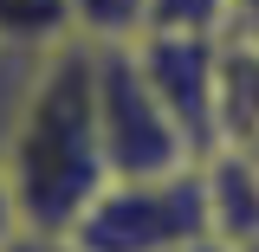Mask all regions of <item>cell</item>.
I'll use <instances>...</instances> for the list:
<instances>
[{
  "instance_id": "5b68a950",
  "label": "cell",
  "mask_w": 259,
  "mask_h": 252,
  "mask_svg": "<svg viewBox=\"0 0 259 252\" xmlns=\"http://www.w3.org/2000/svg\"><path fill=\"white\" fill-rule=\"evenodd\" d=\"M194 168H201V194H207V239L227 246V252L253 246L259 239V175H253V162L221 142Z\"/></svg>"
},
{
  "instance_id": "30bf717a",
  "label": "cell",
  "mask_w": 259,
  "mask_h": 252,
  "mask_svg": "<svg viewBox=\"0 0 259 252\" xmlns=\"http://www.w3.org/2000/svg\"><path fill=\"white\" fill-rule=\"evenodd\" d=\"M233 0H143V32H227Z\"/></svg>"
},
{
  "instance_id": "52a82bcc",
  "label": "cell",
  "mask_w": 259,
  "mask_h": 252,
  "mask_svg": "<svg viewBox=\"0 0 259 252\" xmlns=\"http://www.w3.org/2000/svg\"><path fill=\"white\" fill-rule=\"evenodd\" d=\"M71 13V39H91V45H123L143 32V0H65Z\"/></svg>"
},
{
  "instance_id": "277c9868",
  "label": "cell",
  "mask_w": 259,
  "mask_h": 252,
  "mask_svg": "<svg viewBox=\"0 0 259 252\" xmlns=\"http://www.w3.org/2000/svg\"><path fill=\"white\" fill-rule=\"evenodd\" d=\"M214 45L221 32H136L130 39L149 91L194 142V162L214 149Z\"/></svg>"
},
{
  "instance_id": "7a4b0ae2",
  "label": "cell",
  "mask_w": 259,
  "mask_h": 252,
  "mask_svg": "<svg viewBox=\"0 0 259 252\" xmlns=\"http://www.w3.org/2000/svg\"><path fill=\"white\" fill-rule=\"evenodd\" d=\"M71 252H194L207 246V194L201 168L168 175H117L65 226Z\"/></svg>"
},
{
  "instance_id": "5bb4252c",
  "label": "cell",
  "mask_w": 259,
  "mask_h": 252,
  "mask_svg": "<svg viewBox=\"0 0 259 252\" xmlns=\"http://www.w3.org/2000/svg\"><path fill=\"white\" fill-rule=\"evenodd\" d=\"M13 233V207H7V188H0V239Z\"/></svg>"
},
{
  "instance_id": "4fadbf2b",
  "label": "cell",
  "mask_w": 259,
  "mask_h": 252,
  "mask_svg": "<svg viewBox=\"0 0 259 252\" xmlns=\"http://www.w3.org/2000/svg\"><path fill=\"white\" fill-rule=\"evenodd\" d=\"M240 156L253 162V175H259V129H253V136H246V142H240Z\"/></svg>"
},
{
  "instance_id": "9a60e30c",
  "label": "cell",
  "mask_w": 259,
  "mask_h": 252,
  "mask_svg": "<svg viewBox=\"0 0 259 252\" xmlns=\"http://www.w3.org/2000/svg\"><path fill=\"white\" fill-rule=\"evenodd\" d=\"M240 252H259V239H253V246H240Z\"/></svg>"
},
{
  "instance_id": "9c48e42d",
  "label": "cell",
  "mask_w": 259,
  "mask_h": 252,
  "mask_svg": "<svg viewBox=\"0 0 259 252\" xmlns=\"http://www.w3.org/2000/svg\"><path fill=\"white\" fill-rule=\"evenodd\" d=\"M0 39L59 45V39H71V13H65V0H0Z\"/></svg>"
},
{
  "instance_id": "ba28073f",
  "label": "cell",
  "mask_w": 259,
  "mask_h": 252,
  "mask_svg": "<svg viewBox=\"0 0 259 252\" xmlns=\"http://www.w3.org/2000/svg\"><path fill=\"white\" fill-rule=\"evenodd\" d=\"M39 65H46V45L0 39V156H7V136H13V123H20V110H26V97H32Z\"/></svg>"
},
{
  "instance_id": "8fae6325",
  "label": "cell",
  "mask_w": 259,
  "mask_h": 252,
  "mask_svg": "<svg viewBox=\"0 0 259 252\" xmlns=\"http://www.w3.org/2000/svg\"><path fill=\"white\" fill-rule=\"evenodd\" d=\"M0 252H71V246H65V233H26V226H13L0 239Z\"/></svg>"
},
{
  "instance_id": "3957f363",
  "label": "cell",
  "mask_w": 259,
  "mask_h": 252,
  "mask_svg": "<svg viewBox=\"0 0 259 252\" xmlns=\"http://www.w3.org/2000/svg\"><path fill=\"white\" fill-rule=\"evenodd\" d=\"M91 104H97V142H104L110 181L117 175H168V168L194 162V142L162 110V97L149 91L130 39L123 45H91Z\"/></svg>"
},
{
  "instance_id": "6da1fadb",
  "label": "cell",
  "mask_w": 259,
  "mask_h": 252,
  "mask_svg": "<svg viewBox=\"0 0 259 252\" xmlns=\"http://www.w3.org/2000/svg\"><path fill=\"white\" fill-rule=\"evenodd\" d=\"M104 181L110 175H104L97 104H91V45L59 39V45H46L32 97L7 136V156H0V188H7L13 226L65 233Z\"/></svg>"
},
{
  "instance_id": "7c38bea8",
  "label": "cell",
  "mask_w": 259,
  "mask_h": 252,
  "mask_svg": "<svg viewBox=\"0 0 259 252\" xmlns=\"http://www.w3.org/2000/svg\"><path fill=\"white\" fill-rule=\"evenodd\" d=\"M233 26L259 39V0H233Z\"/></svg>"
},
{
  "instance_id": "8992f818",
  "label": "cell",
  "mask_w": 259,
  "mask_h": 252,
  "mask_svg": "<svg viewBox=\"0 0 259 252\" xmlns=\"http://www.w3.org/2000/svg\"><path fill=\"white\" fill-rule=\"evenodd\" d=\"M259 129V39L240 26L221 32L214 45V149H240Z\"/></svg>"
}]
</instances>
